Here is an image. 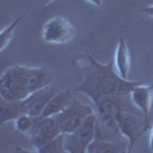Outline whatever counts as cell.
Listing matches in <instances>:
<instances>
[{
  "instance_id": "1",
  "label": "cell",
  "mask_w": 153,
  "mask_h": 153,
  "mask_svg": "<svg viewBox=\"0 0 153 153\" xmlns=\"http://www.w3.org/2000/svg\"><path fill=\"white\" fill-rule=\"evenodd\" d=\"M74 65L83 75L81 83L74 87V92L87 95L94 101V104L106 97L130 95L132 89L141 83L123 78L115 69V65H101L89 52L78 54L74 60Z\"/></svg>"
},
{
  "instance_id": "2",
  "label": "cell",
  "mask_w": 153,
  "mask_h": 153,
  "mask_svg": "<svg viewBox=\"0 0 153 153\" xmlns=\"http://www.w3.org/2000/svg\"><path fill=\"white\" fill-rule=\"evenodd\" d=\"M31 66L16 65L8 68L0 76V95L6 101H19L31 95L29 76Z\"/></svg>"
},
{
  "instance_id": "3",
  "label": "cell",
  "mask_w": 153,
  "mask_h": 153,
  "mask_svg": "<svg viewBox=\"0 0 153 153\" xmlns=\"http://www.w3.org/2000/svg\"><path fill=\"white\" fill-rule=\"evenodd\" d=\"M117 123L120 127L121 135L127 139V152H132L135 149V144L138 143L139 136L143 135V132L147 130L149 121L143 117L135 113V110L130 109H118L117 113Z\"/></svg>"
},
{
  "instance_id": "4",
  "label": "cell",
  "mask_w": 153,
  "mask_h": 153,
  "mask_svg": "<svg viewBox=\"0 0 153 153\" xmlns=\"http://www.w3.org/2000/svg\"><path fill=\"white\" fill-rule=\"evenodd\" d=\"M66 153H86L87 147L97 135V113H92L81 123V126L72 133H65Z\"/></svg>"
},
{
  "instance_id": "5",
  "label": "cell",
  "mask_w": 153,
  "mask_h": 153,
  "mask_svg": "<svg viewBox=\"0 0 153 153\" xmlns=\"http://www.w3.org/2000/svg\"><path fill=\"white\" fill-rule=\"evenodd\" d=\"M92 113H95L92 106H87V104L81 103L80 100L74 98L71 101V104L63 112H60L57 115V120H58V124L61 127V132L63 133L75 132L81 126V123Z\"/></svg>"
},
{
  "instance_id": "6",
  "label": "cell",
  "mask_w": 153,
  "mask_h": 153,
  "mask_svg": "<svg viewBox=\"0 0 153 153\" xmlns=\"http://www.w3.org/2000/svg\"><path fill=\"white\" fill-rule=\"evenodd\" d=\"M61 127L58 124L57 117H37L32 130L29 132V139L34 150L37 152L42 146L52 141L54 138L61 135Z\"/></svg>"
},
{
  "instance_id": "7",
  "label": "cell",
  "mask_w": 153,
  "mask_h": 153,
  "mask_svg": "<svg viewBox=\"0 0 153 153\" xmlns=\"http://www.w3.org/2000/svg\"><path fill=\"white\" fill-rule=\"evenodd\" d=\"M75 29L71 22L65 17H54L45 23L43 26V40L51 45H65L74 38Z\"/></svg>"
},
{
  "instance_id": "8",
  "label": "cell",
  "mask_w": 153,
  "mask_h": 153,
  "mask_svg": "<svg viewBox=\"0 0 153 153\" xmlns=\"http://www.w3.org/2000/svg\"><path fill=\"white\" fill-rule=\"evenodd\" d=\"M130 98L133 101V104L141 110L143 117L149 121V115H150V107L153 103V84L146 86L143 83H139L135 86L130 92Z\"/></svg>"
},
{
  "instance_id": "9",
  "label": "cell",
  "mask_w": 153,
  "mask_h": 153,
  "mask_svg": "<svg viewBox=\"0 0 153 153\" xmlns=\"http://www.w3.org/2000/svg\"><path fill=\"white\" fill-rule=\"evenodd\" d=\"M72 92L74 91H71V89H65V91H60L58 89V92L49 100V103L46 104L42 115L43 117H57V115L65 110L71 104V101L74 100Z\"/></svg>"
},
{
  "instance_id": "10",
  "label": "cell",
  "mask_w": 153,
  "mask_h": 153,
  "mask_svg": "<svg viewBox=\"0 0 153 153\" xmlns=\"http://www.w3.org/2000/svg\"><path fill=\"white\" fill-rule=\"evenodd\" d=\"M130 66H132L130 51H129V46H127L126 38L123 37V38H120L118 46H117V52H115V69H117V72L123 78L129 80Z\"/></svg>"
},
{
  "instance_id": "11",
  "label": "cell",
  "mask_w": 153,
  "mask_h": 153,
  "mask_svg": "<svg viewBox=\"0 0 153 153\" xmlns=\"http://www.w3.org/2000/svg\"><path fill=\"white\" fill-rule=\"evenodd\" d=\"M127 149L124 147L123 143H115V141H94L89 144L87 147V153H120V152H126Z\"/></svg>"
},
{
  "instance_id": "12",
  "label": "cell",
  "mask_w": 153,
  "mask_h": 153,
  "mask_svg": "<svg viewBox=\"0 0 153 153\" xmlns=\"http://www.w3.org/2000/svg\"><path fill=\"white\" fill-rule=\"evenodd\" d=\"M65 138H66V135L61 133L57 138H54L52 141H49L45 146H42L37 152L38 153H61V152H66V149H65Z\"/></svg>"
},
{
  "instance_id": "13",
  "label": "cell",
  "mask_w": 153,
  "mask_h": 153,
  "mask_svg": "<svg viewBox=\"0 0 153 153\" xmlns=\"http://www.w3.org/2000/svg\"><path fill=\"white\" fill-rule=\"evenodd\" d=\"M35 118L37 117H32V115H28V113H25V115H20L19 118L14 120V126H16V130L19 133H28L32 130V127L35 124Z\"/></svg>"
},
{
  "instance_id": "14",
  "label": "cell",
  "mask_w": 153,
  "mask_h": 153,
  "mask_svg": "<svg viewBox=\"0 0 153 153\" xmlns=\"http://www.w3.org/2000/svg\"><path fill=\"white\" fill-rule=\"evenodd\" d=\"M20 20H22V17H17L14 22H12V23L9 25V26H6V28L2 31V34H0V51H5V48L8 46L9 40L12 38V35H14L16 28L19 26Z\"/></svg>"
},
{
  "instance_id": "15",
  "label": "cell",
  "mask_w": 153,
  "mask_h": 153,
  "mask_svg": "<svg viewBox=\"0 0 153 153\" xmlns=\"http://www.w3.org/2000/svg\"><path fill=\"white\" fill-rule=\"evenodd\" d=\"M144 12H146L147 16L153 17V5H152V6H147V8H144Z\"/></svg>"
},
{
  "instance_id": "16",
  "label": "cell",
  "mask_w": 153,
  "mask_h": 153,
  "mask_svg": "<svg viewBox=\"0 0 153 153\" xmlns=\"http://www.w3.org/2000/svg\"><path fill=\"white\" fill-rule=\"evenodd\" d=\"M87 2H91L95 6H101V5H103V0H87Z\"/></svg>"
},
{
  "instance_id": "17",
  "label": "cell",
  "mask_w": 153,
  "mask_h": 153,
  "mask_svg": "<svg viewBox=\"0 0 153 153\" xmlns=\"http://www.w3.org/2000/svg\"><path fill=\"white\" fill-rule=\"evenodd\" d=\"M150 150L153 152V126H152V129H150Z\"/></svg>"
},
{
  "instance_id": "18",
  "label": "cell",
  "mask_w": 153,
  "mask_h": 153,
  "mask_svg": "<svg viewBox=\"0 0 153 153\" xmlns=\"http://www.w3.org/2000/svg\"><path fill=\"white\" fill-rule=\"evenodd\" d=\"M152 84H153V83H152Z\"/></svg>"
}]
</instances>
